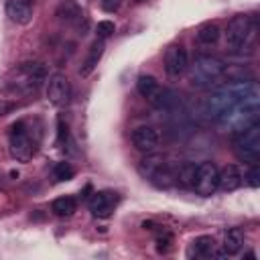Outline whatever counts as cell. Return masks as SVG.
I'll return each instance as SVG.
<instances>
[{
	"mask_svg": "<svg viewBox=\"0 0 260 260\" xmlns=\"http://www.w3.org/2000/svg\"><path fill=\"white\" fill-rule=\"evenodd\" d=\"M236 106H250V108H260V89L258 83L252 79H238L232 81L217 91H213L207 98V112L217 118L225 110L236 108Z\"/></svg>",
	"mask_w": 260,
	"mask_h": 260,
	"instance_id": "1",
	"label": "cell"
},
{
	"mask_svg": "<svg viewBox=\"0 0 260 260\" xmlns=\"http://www.w3.org/2000/svg\"><path fill=\"white\" fill-rule=\"evenodd\" d=\"M6 14L16 24H28L32 20L30 0H6Z\"/></svg>",
	"mask_w": 260,
	"mask_h": 260,
	"instance_id": "13",
	"label": "cell"
},
{
	"mask_svg": "<svg viewBox=\"0 0 260 260\" xmlns=\"http://www.w3.org/2000/svg\"><path fill=\"white\" fill-rule=\"evenodd\" d=\"M219 35H221V30H219V26L215 22H205L197 30V41L201 45H215L219 41Z\"/></svg>",
	"mask_w": 260,
	"mask_h": 260,
	"instance_id": "21",
	"label": "cell"
},
{
	"mask_svg": "<svg viewBox=\"0 0 260 260\" xmlns=\"http://www.w3.org/2000/svg\"><path fill=\"white\" fill-rule=\"evenodd\" d=\"M59 140L57 142H63V138H67V126H63V120H59Z\"/></svg>",
	"mask_w": 260,
	"mask_h": 260,
	"instance_id": "28",
	"label": "cell"
},
{
	"mask_svg": "<svg viewBox=\"0 0 260 260\" xmlns=\"http://www.w3.org/2000/svg\"><path fill=\"white\" fill-rule=\"evenodd\" d=\"M14 108H16V104H14L12 100L0 98V118H4V116H8V114H12V112H14Z\"/></svg>",
	"mask_w": 260,
	"mask_h": 260,
	"instance_id": "26",
	"label": "cell"
},
{
	"mask_svg": "<svg viewBox=\"0 0 260 260\" xmlns=\"http://www.w3.org/2000/svg\"><path fill=\"white\" fill-rule=\"evenodd\" d=\"M71 98V83L65 73H53L47 79V100L55 108H63Z\"/></svg>",
	"mask_w": 260,
	"mask_h": 260,
	"instance_id": "8",
	"label": "cell"
},
{
	"mask_svg": "<svg viewBox=\"0 0 260 260\" xmlns=\"http://www.w3.org/2000/svg\"><path fill=\"white\" fill-rule=\"evenodd\" d=\"M148 102H150V106H152L154 110H158V112H162V114H177V110L181 108L179 95H177L173 89L160 87V85H158V89L148 98Z\"/></svg>",
	"mask_w": 260,
	"mask_h": 260,
	"instance_id": "12",
	"label": "cell"
},
{
	"mask_svg": "<svg viewBox=\"0 0 260 260\" xmlns=\"http://www.w3.org/2000/svg\"><path fill=\"white\" fill-rule=\"evenodd\" d=\"M53 175L57 181H69L73 177V167L69 162H57L53 169Z\"/></svg>",
	"mask_w": 260,
	"mask_h": 260,
	"instance_id": "23",
	"label": "cell"
},
{
	"mask_svg": "<svg viewBox=\"0 0 260 260\" xmlns=\"http://www.w3.org/2000/svg\"><path fill=\"white\" fill-rule=\"evenodd\" d=\"M104 49H106L104 39H95V41L91 43V47H89V51H87V57H85V61H83L81 67H79V75H81V77H87V75L95 69V65L100 63V59H102V55H104Z\"/></svg>",
	"mask_w": 260,
	"mask_h": 260,
	"instance_id": "15",
	"label": "cell"
},
{
	"mask_svg": "<svg viewBox=\"0 0 260 260\" xmlns=\"http://www.w3.org/2000/svg\"><path fill=\"white\" fill-rule=\"evenodd\" d=\"M244 181V175L240 173V169L236 165H228L219 171V179H217V189L221 191H236Z\"/></svg>",
	"mask_w": 260,
	"mask_h": 260,
	"instance_id": "14",
	"label": "cell"
},
{
	"mask_svg": "<svg viewBox=\"0 0 260 260\" xmlns=\"http://www.w3.org/2000/svg\"><path fill=\"white\" fill-rule=\"evenodd\" d=\"M189 65V55L185 51V47L181 45H171L165 53V71L171 77H179L187 71Z\"/></svg>",
	"mask_w": 260,
	"mask_h": 260,
	"instance_id": "11",
	"label": "cell"
},
{
	"mask_svg": "<svg viewBox=\"0 0 260 260\" xmlns=\"http://www.w3.org/2000/svg\"><path fill=\"white\" fill-rule=\"evenodd\" d=\"M57 16L67 24H77L83 18V10L75 0H61L57 4Z\"/></svg>",
	"mask_w": 260,
	"mask_h": 260,
	"instance_id": "17",
	"label": "cell"
},
{
	"mask_svg": "<svg viewBox=\"0 0 260 260\" xmlns=\"http://www.w3.org/2000/svg\"><path fill=\"white\" fill-rule=\"evenodd\" d=\"M165 162V158L160 154H154V152H148V156H144L138 165V171L144 179H152V175L158 171V167Z\"/></svg>",
	"mask_w": 260,
	"mask_h": 260,
	"instance_id": "19",
	"label": "cell"
},
{
	"mask_svg": "<svg viewBox=\"0 0 260 260\" xmlns=\"http://www.w3.org/2000/svg\"><path fill=\"white\" fill-rule=\"evenodd\" d=\"M8 144H10V154L20 160V162H26L32 158L35 150H37V144L35 140L30 138L28 130H26V124L22 120L14 122L10 126V136H8Z\"/></svg>",
	"mask_w": 260,
	"mask_h": 260,
	"instance_id": "6",
	"label": "cell"
},
{
	"mask_svg": "<svg viewBox=\"0 0 260 260\" xmlns=\"http://www.w3.org/2000/svg\"><path fill=\"white\" fill-rule=\"evenodd\" d=\"M246 181L250 187H258L260 185V169H258V162H254L250 167V171L246 173Z\"/></svg>",
	"mask_w": 260,
	"mask_h": 260,
	"instance_id": "25",
	"label": "cell"
},
{
	"mask_svg": "<svg viewBox=\"0 0 260 260\" xmlns=\"http://www.w3.org/2000/svg\"><path fill=\"white\" fill-rule=\"evenodd\" d=\"M120 201V195L116 191H95L89 197V211L95 217H110Z\"/></svg>",
	"mask_w": 260,
	"mask_h": 260,
	"instance_id": "10",
	"label": "cell"
},
{
	"mask_svg": "<svg viewBox=\"0 0 260 260\" xmlns=\"http://www.w3.org/2000/svg\"><path fill=\"white\" fill-rule=\"evenodd\" d=\"M100 4L106 12H116L120 8V0H100Z\"/></svg>",
	"mask_w": 260,
	"mask_h": 260,
	"instance_id": "27",
	"label": "cell"
},
{
	"mask_svg": "<svg viewBox=\"0 0 260 260\" xmlns=\"http://www.w3.org/2000/svg\"><path fill=\"white\" fill-rule=\"evenodd\" d=\"M75 209H77V201H75L73 197H69V195L57 197V199L53 201V205H51V211H53L55 215H59V217H69V215L75 213Z\"/></svg>",
	"mask_w": 260,
	"mask_h": 260,
	"instance_id": "20",
	"label": "cell"
},
{
	"mask_svg": "<svg viewBox=\"0 0 260 260\" xmlns=\"http://www.w3.org/2000/svg\"><path fill=\"white\" fill-rule=\"evenodd\" d=\"M215 254V240L213 236H199L191 242L187 256L189 258H209Z\"/></svg>",
	"mask_w": 260,
	"mask_h": 260,
	"instance_id": "16",
	"label": "cell"
},
{
	"mask_svg": "<svg viewBox=\"0 0 260 260\" xmlns=\"http://www.w3.org/2000/svg\"><path fill=\"white\" fill-rule=\"evenodd\" d=\"M225 47L228 51L232 53H244V49H250L254 37H256V22L252 16H246V14H238L234 16L225 30Z\"/></svg>",
	"mask_w": 260,
	"mask_h": 260,
	"instance_id": "4",
	"label": "cell"
},
{
	"mask_svg": "<svg viewBox=\"0 0 260 260\" xmlns=\"http://www.w3.org/2000/svg\"><path fill=\"white\" fill-rule=\"evenodd\" d=\"M114 30H116V26H114L112 20H100V22L95 24V35H98V39H108V37L114 35Z\"/></svg>",
	"mask_w": 260,
	"mask_h": 260,
	"instance_id": "24",
	"label": "cell"
},
{
	"mask_svg": "<svg viewBox=\"0 0 260 260\" xmlns=\"http://www.w3.org/2000/svg\"><path fill=\"white\" fill-rule=\"evenodd\" d=\"M189 83L193 87L205 89L219 83L225 77V63L213 55H197L191 65H187Z\"/></svg>",
	"mask_w": 260,
	"mask_h": 260,
	"instance_id": "3",
	"label": "cell"
},
{
	"mask_svg": "<svg viewBox=\"0 0 260 260\" xmlns=\"http://www.w3.org/2000/svg\"><path fill=\"white\" fill-rule=\"evenodd\" d=\"M217 179H219V171L215 167V162L205 160L195 165V173H193V183L191 187L195 189L197 195L201 197H209L217 191Z\"/></svg>",
	"mask_w": 260,
	"mask_h": 260,
	"instance_id": "7",
	"label": "cell"
},
{
	"mask_svg": "<svg viewBox=\"0 0 260 260\" xmlns=\"http://www.w3.org/2000/svg\"><path fill=\"white\" fill-rule=\"evenodd\" d=\"M234 152L244 162H258L260 158V124L254 122L238 132H234Z\"/></svg>",
	"mask_w": 260,
	"mask_h": 260,
	"instance_id": "5",
	"label": "cell"
},
{
	"mask_svg": "<svg viewBox=\"0 0 260 260\" xmlns=\"http://www.w3.org/2000/svg\"><path fill=\"white\" fill-rule=\"evenodd\" d=\"M47 81V67L43 61H24L16 65L6 77V89L14 95H35Z\"/></svg>",
	"mask_w": 260,
	"mask_h": 260,
	"instance_id": "2",
	"label": "cell"
},
{
	"mask_svg": "<svg viewBox=\"0 0 260 260\" xmlns=\"http://www.w3.org/2000/svg\"><path fill=\"white\" fill-rule=\"evenodd\" d=\"M130 140H132V144H134L136 150L148 154V152H154V150L158 148V144H160V134H158V130L152 128V126H138V128L132 130Z\"/></svg>",
	"mask_w": 260,
	"mask_h": 260,
	"instance_id": "9",
	"label": "cell"
},
{
	"mask_svg": "<svg viewBox=\"0 0 260 260\" xmlns=\"http://www.w3.org/2000/svg\"><path fill=\"white\" fill-rule=\"evenodd\" d=\"M136 89H138V93H140L142 98L148 100V98L158 89V81H156L152 75H146V73H144V75L138 77V81H136Z\"/></svg>",
	"mask_w": 260,
	"mask_h": 260,
	"instance_id": "22",
	"label": "cell"
},
{
	"mask_svg": "<svg viewBox=\"0 0 260 260\" xmlns=\"http://www.w3.org/2000/svg\"><path fill=\"white\" fill-rule=\"evenodd\" d=\"M244 246V234L238 228H230L223 234V252L225 254H238Z\"/></svg>",
	"mask_w": 260,
	"mask_h": 260,
	"instance_id": "18",
	"label": "cell"
}]
</instances>
